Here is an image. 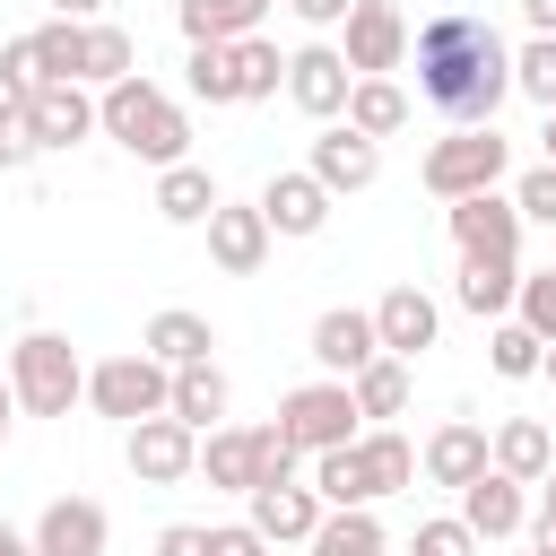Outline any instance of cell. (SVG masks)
<instances>
[{
  "label": "cell",
  "instance_id": "5b68a950",
  "mask_svg": "<svg viewBox=\"0 0 556 556\" xmlns=\"http://www.w3.org/2000/svg\"><path fill=\"white\" fill-rule=\"evenodd\" d=\"M200 478L226 486V495L287 486V478H295V452L278 443V426H217V434L200 443Z\"/></svg>",
  "mask_w": 556,
  "mask_h": 556
},
{
  "label": "cell",
  "instance_id": "836d02e7",
  "mask_svg": "<svg viewBox=\"0 0 556 556\" xmlns=\"http://www.w3.org/2000/svg\"><path fill=\"white\" fill-rule=\"evenodd\" d=\"M356 452L374 460V486H382V495H400V486L417 478V443H408V434H391V426H374V434H356Z\"/></svg>",
  "mask_w": 556,
  "mask_h": 556
},
{
  "label": "cell",
  "instance_id": "ee69618b",
  "mask_svg": "<svg viewBox=\"0 0 556 556\" xmlns=\"http://www.w3.org/2000/svg\"><path fill=\"white\" fill-rule=\"evenodd\" d=\"M156 556H208V530L200 521H165L156 530Z\"/></svg>",
  "mask_w": 556,
  "mask_h": 556
},
{
  "label": "cell",
  "instance_id": "603a6c76",
  "mask_svg": "<svg viewBox=\"0 0 556 556\" xmlns=\"http://www.w3.org/2000/svg\"><path fill=\"white\" fill-rule=\"evenodd\" d=\"M313 495H321V513L382 504V486H374V460H365L356 443H339V452H313Z\"/></svg>",
  "mask_w": 556,
  "mask_h": 556
},
{
  "label": "cell",
  "instance_id": "cb8c5ba5",
  "mask_svg": "<svg viewBox=\"0 0 556 556\" xmlns=\"http://www.w3.org/2000/svg\"><path fill=\"white\" fill-rule=\"evenodd\" d=\"M243 504H252V530H261L269 547H278V539H313V530H321V495H313V486H295V478H287V486H252Z\"/></svg>",
  "mask_w": 556,
  "mask_h": 556
},
{
  "label": "cell",
  "instance_id": "9a60e30c",
  "mask_svg": "<svg viewBox=\"0 0 556 556\" xmlns=\"http://www.w3.org/2000/svg\"><path fill=\"white\" fill-rule=\"evenodd\" d=\"M374 356H382V339H374V313H356V304H330V313L313 321V365H321L330 382L365 374Z\"/></svg>",
  "mask_w": 556,
  "mask_h": 556
},
{
  "label": "cell",
  "instance_id": "5bb4252c",
  "mask_svg": "<svg viewBox=\"0 0 556 556\" xmlns=\"http://www.w3.org/2000/svg\"><path fill=\"white\" fill-rule=\"evenodd\" d=\"M434 330H443V304L426 295V287H391L382 304H374V339H382V356H426L434 348Z\"/></svg>",
  "mask_w": 556,
  "mask_h": 556
},
{
  "label": "cell",
  "instance_id": "681fc988",
  "mask_svg": "<svg viewBox=\"0 0 556 556\" xmlns=\"http://www.w3.org/2000/svg\"><path fill=\"white\" fill-rule=\"evenodd\" d=\"M0 556H35V539H26V530H9V521H0Z\"/></svg>",
  "mask_w": 556,
  "mask_h": 556
},
{
  "label": "cell",
  "instance_id": "9f6ffc18",
  "mask_svg": "<svg viewBox=\"0 0 556 556\" xmlns=\"http://www.w3.org/2000/svg\"><path fill=\"white\" fill-rule=\"evenodd\" d=\"M530 556H539V547H530Z\"/></svg>",
  "mask_w": 556,
  "mask_h": 556
},
{
  "label": "cell",
  "instance_id": "ba28073f",
  "mask_svg": "<svg viewBox=\"0 0 556 556\" xmlns=\"http://www.w3.org/2000/svg\"><path fill=\"white\" fill-rule=\"evenodd\" d=\"M339 61H348V78H391V70L408 61V17H400L391 0H356Z\"/></svg>",
  "mask_w": 556,
  "mask_h": 556
},
{
  "label": "cell",
  "instance_id": "f5cc1de1",
  "mask_svg": "<svg viewBox=\"0 0 556 556\" xmlns=\"http://www.w3.org/2000/svg\"><path fill=\"white\" fill-rule=\"evenodd\" d=\"M539 139H547V165H556V113H547V130H539Z\"/></svg>",
  "mask_w": 556,
  "mask_h": 556
},
{
  "label": "cell",
  "instance_id": "277c9868",
  "mask_svg": "<svg viewBox=\"0 0 556 556\" xmlns=\"http://www.w3.org/2000/svg\"><path fill=\"white\" fill-rule=\"evenodd\" d=\"M513 174V139L486 122V130H452V139H434L426 148V165H417V182L452 208V200H469V191H495Z\"/></svg>",
  "mask_w": 556,
  "mask_h": 556
},
{
  "label": "cell",
  "instance_id": "ab89813d",
  "mask_svg": "<svg viewBox=\"0 0 556 556\" xmlns=\"http://www.w3.org/2000/svg\"><path fill=\"white\" fill-rule=\"evenodd\" d=\"M43 148H35V122H26V104L17 96H0V174H26Z\"/></svg>",
  "mask_w": 556,
  "mask_h": 556
},
{
  "label": "cell",
  "instance_id": "4fadbf2b",
  "mask_svg": "<svg viewBox=\"0 0 556 556\" xmlns=\"http://www.w3.org/2000/svg\"><path fill=\"white\" fill-rule=\"evenodd\" d=\"M208 261H217L226 278H252V269L269 261V217H261L252 200H217V208H208Z\"/></svg>",
  "mask_w": 556,
  "mask_h": 556
},
{
  "label": "cell",
  "instance_id": "f1b7e54d",
  "mask_svg": "<svg viewBox=\"0 0 556 556\" xmlns=\"http://www.w3.org/2000/svg\"><path fill=\"white\" fill-rule=\"evenodd\" d=\"M513 287H521V261H460V278H452L460 313H478V321H504L513 313Z\"/></svg>",
  "mask_w": 556,
  "mask_h": 556
},
{
  "label": "cell",
  "instance_id": "d6986e66",
  "mask_svg": "<svg viewBox=\"0 0 556 556\" xmlns=\"http://www.w3.org/2000/svg\"><path fill=\"white\" fill-rule=\"evenodd\" d=\"M26 122H35V148H78L96 130V96L78 78H52V87L26 96Z\"/></svg>",
  "mask_w": 556,
  "mask_h": 556
},
{
  "label": "cell",
  "instance_id": "f6af8a7d",
  "mask_svg": "<svg viewBox=\"0 0 556 556\" xmlns=\"http://www.w3.org/2000/svg\"><path fill=\"white\" fill-rule=\"evenodd\" d=\"M287 9H295L304 26H348V9H356V0H287Z\"/></svg>",
  "mask_w": 556,
  "mask_h": 556
},
{
  "label": "cell",
  "instance_id": "3957f363",
  "mask_svg": "<svg viewBox=\"0 0 556 556\" xmlns=\"http://www.w3.org/2000/svg\"><path fill=\"white\" fill-rule=\"evenodd\" d=\"M9 391L26 417H70V400H87V365L61 330H26L9 348Z\"/></svg>",
  "mask_w": 556,
  "mask_h": 556
},
{
  "label": "cell",
  "instance_id": "f546056e",
  "mask_svg": "<svg viewBox=\"0 0 556 556\" xmlns=\"http://www.w3.org/2000/svg\"><path fill=\"white\" fill-rule=\"evenodd\" d=\"M165 417H182L191 434H200V426L217 434V417H226V374H217V365H182V374L165 382Z\"/></svg>",
  "mask_w": 556,
  "mask_h": 556
},
{
  "label": "cell",
  "instance_id": "e0dca14e",
  "mask_svg": "<svg viewBox=\"0 0 556 556\" xmlns=\"http://www.w3.org/2000/svg\"><path fill=\"white\" fill-rule=\"evenodd\" d=\"M460 521H469V539L486 547V539H513V530H530V495H521V478H504V469H478L469 486H460Z\"/></svg>",
  "mask_w": 556,
  "mask_h": 556
},
{
  "label": "cell",
  "instance_id": "83f0119b",
  "mask_svg": "<svg viewBox=\"0 0 556 556\" xmlns=\"http://www.w3.org/2000/svg\"><path fill=\"white\" fill-rule=\"evenodd\" d=\"M208 208H217V182H208V165H165L156 174V217L165 226H208Z\"/></svg>",
  "mask_w": 556,
  "mask_h": 556
},
{
  "label": "cell",
  "instance_id": "44dd1931",
  "mask_svg": "<svg viewBox=\"0 0 556 556\" xmlns=\"http://www.w3.org/2000/svg\"><path fill=\"white\" fill-rule=\"evenodd\" d=\"M486 469H504V478L539 486V478L556 469V434H547L539 417H504V426L486 434Z\"/></svg>",
  "mask_w": 556,
  "mask_h": 556
},
{
  "label": "cell",
  "instance_id": "b9f144b4",
  "mask_svg": "<svg viewBox=\"0 0 556 556\" xmlns=\"http://www.w3.org/2000/svg\"><path fill=\"white\" fill-rule=\"evenodd\" d=\"M408 556H478V539H469V521H460V513H443V521H417Z\"/></svg>",
  "mask_w": 556,
  "mask_h": 556
},
{
  "label": "cell",
  "instance_id": "ac0fdd59",
  "mask_svg": "<svg viewBox=\"0 0 556 556\" xmlns=\"http://www.w3.org/2000/svg\"><path fill=\"white\" fill-rule=\"evenodd\" d=\"M252 208H261V217H269V235H295V243H304V235H321V226H330V191H321V182H313V174H304V165H295V174H269V182H261V200H252Z\"/></svg>",
  "mask_w": 556,
  "mask_h": 556
},
{
  "label": "cell",
  "instance_id": "bcb514c9",
  "mask_svg": "<svg viewBox=\"0 0 556 556\" xmlns=\"http://www.w3.org/2000/svg\"><path fill=\"white\" fill-rule=\"evenodd\" d=\"M52 17H70V26H96V17H104V0H52Z\"/></svg>",
  "mask_w": 556,
  "mask_h": 556
},
{
  "label": "cell",
  "instance_id": "4dcf8cb0",
  "mask_svg": "<svg viewBox=\"0 0 556 556\" xmlns=\"http://www.w3.org/2000/svg\"><path fill=\"white\" fill-rule=\"evenodd\" d=\"M226 52H235V104H261V96L287 87V52H278L269 35H243V43H226Z\"/></svg>",
  "mask_w": 556,
  "mask_h": 556
},
{
  "label": "cell",
  "instance_id": "6da1fadb",
  "mask_svg": "<svg viewBox=\"0 0 556 556\" xmlns=\"http://www.w3.org/2000/svg\"><path fill=\"white\" fill-rule=\"evenodd\" d=\"M408 70H417V96L452 122V130H486L495 104L513 96V43L478 17V9H443L408 35Z\"/></svg>",
  "mask_w": 556,
  "mask_h": 556
},
{
  "label": "cell",
  "instance_id": "7c38bea8",
  "mask_svg": "<svg viewBox=\"0 0 556 556\" xmlns=\"http://www.w3.org/2000/svg\"><path fill=\"white\" fill-rule=\"evenodd\" d=\"M348 61H339V43H304V52H287V96H295V113H313V122H339L348 113Z\"/></svg>",
  "mask_w": 556,
  "mask_h": 556
},
{
  "label": "cell",
  "instance_id": "2e32d148",
  "mask_svg": "<svg viewBox=\"0 0 556 556\" xmlns=\"http://www.w3.org/2000/svg\"><path fill=\"white\" fill-rule=\"evenodd\" d=\"M417 469H426V486H452V495H460V486L486 469V426H478V417H443V426L417 443Z\"/></svg>",
  "mask_w": 556,
  "mask_h": 556
},
{
  "label": "cell",
  "instance_id": "1f68e13d",
  "mask_svg": "<svg viewBox=\"0 0 556 556\" xmlns=\"http://www.w3.org/2000/svg\"><path fill=\"white\" fill-rule=\"evenodd\" d=\"M304 556H382V521H374V504H356V513H321V530L304 539Z\"/></svg>",
  "mask_w": 556,
  "mask_h": 556
},
{
  "label": "cell",
  "instance_id": "8fae6325",
  "mask_svg": "<svg viewBox=\"0 0 556 556\" xmlns=\"http://www.w3.org/2000/svg\"><path fill=\"white\" fill-rule=\"evenodd\" d=\"M200 469V434L182 426V417H139L130 426V478L139 486H174V478H191Z\"/></svg>",
  "mask_w": 556,
  "mask_h": 556
},
{
  "label": "cell",
  "instance_id": "db71d44e",
  "mask_svg": "<svg viewBox=\"0 0 556 556\" xmlns=\"http://www.w3.org/2000/svg\"><path fill=\"white\" fill-rule=\"evenodd\" d=\"M539 374H547V382H556V348H547V356H539Z\"/></svg>",
  "mask_w": 556,
  "mask_h": 556
},
{
  "label": "cell",
  "instance_id": "11a10c76",
  "mask_svg": "<svg viewBox=\"0 0 556 556\" xmlns=\"http://www.w3.org/2000/svg\"><path fill=\"white\" fill-rule=\"evenodd\" d=\"M547 269H556V261H547Z\"/></svg>",
  "mask_w": 556,
  "mask_h": 556
},
{
  "label": "cell",
  "instance_id": "4316f807",
  "mask_svg": "<svg viewBox=\"0 0 556 556\" xmlns=\"http://www.w3.org/2000/svg\"><path fill=\"white\" fill-rule=\"evenodd\" d=\"M348 130L374 139V148H382L391 130H408V87H400V78H356V87H348Z\"/></svg>",
  "mask_w": 556,
  "mask_h": 556
},
{
  "label": "cell",
  "instance_id": "52a82bcc",
  "mask_svg": "<svg viewBox=\"0 0 556 556\" xmlns=\"http://www.w3.org/2000/svg\"><path fill=\"white\" fill-rule=\"evenodd\" d=\"M165 365L156 356H104V365H87V408L96 417H113V426H139V417H165Z\"/></svg>",
  "mask_w": 556,
  "mask_h": 556
},
{
  "label": "cell",
  "instance_id": "60d3db41",
  "mask_svg": "<svg viewBox=\"0 0 556 556\" xmlns=\"http://www.w3.org/2000/svg\"><path fill=\"white\" fill-rule=\"evenodd\" d=\"M513 208H521V226H530V217H539V226H556V165H547V156L513 182Z\"/></svg>",
  "mask_w": 556,
  "mask_h": 556
},
{
  "label": "cell",
  "instance_id": "d4e9b609",
  "mask_svg": "<svg viewBox=\"0 0 556 556\" xmlns=\"http://www.w3.org/2000/svg\"><path fill=\"white\" fill-rule=\"evenodd\" d=\"M261 9L269 0H174V26L191 43H243V35H261Z\"/></svg>",
  "mask_w": 556,
  "mask_h": 556
},
{
  "label": "cell",
  "instance_id": "9c48e42d",
  "mask_svg": "<svg viewBox=\"0 0 556 556\" xmlns=\"http://www.w3.org/2000/svg\"><path fill=\"white\" fill-rule=\"evenodd\" d=\"M452 252H460V261H513V252H521V208H513L504 191L452 200Z\"/></svg>",
  "mask_w": 556,
  "mask_h": 556
},
{
  "label": "cell",
  "instance_id": "f907efd6",
  "mask_svg": "<svg viewBox=\"0 0 556 556\" xmlns=\"http://www.w3.org/2000/svg\"><path fill=\"white\" fill-rule=\"evenodd\" d=\"M9 417H17V391H9V374H0V443H9Z\"/></svg>",
  "mask_w": 556,
  "mask_h": 556
},
{
  "label": "cell",
  "instance_id": "484cf974",
  "mask_svg": "<svg viewBox=\"0 0 556 556\" xmlns=\"http://www.w3.org/2000/svg\"><path fill=\"white\" fill-rule=\"evenodd\" d=\"M139 70V43L113 26V17H96V26H78V87H113V78H130Z\"/></svg>",
  "mask_w": 556,
  "mask_h": 556
},
{
  "label": "cell",
  "instance_id": "ffe728a7",
  "mask_svg": "<svg viewBox=\"0 0 556 556\" xmlns=\"http://www.w3.org/2000/svg\"><path fill=\"white\" fill-rule=\"evenodd\" d=\"M304 174L339 200V191H365V182L382 174V148H374V139H356V130L339 122V130H321V139H313V165H304Z\"/></svg>",
  "mask_w": 556,
  "mask_h": 556
},
{
  "label": "cell",
  "instance_id": "c3c4849f",
  "mask_svg": "<svg viewBox=\"0 0 556 556\" xmlns=\"http://www.w3.org/2000/svg\"><path fill=\"white\" fill-rule=\"evenodd\" d=\"M530 547H539V556H556V513H539V521H530Z\"/></svg>",
  "mask_w": 556,
  "mask_h": 556
},
{
  "label": "cell",
  "instance_id": "f35d334b",
  "mask_svg": "<svg viewBox=\"0 0 556 556\" xmlns=\"http://www.w3.org/2000/svg\"><path fill=\"white\" fill-rule=\"evenodd\" d=\"M26 43H35V78H43V87H52V78H78V26H70V17L35 26Z\"/></svg>",
  "mask_w": 556,
  "mask_h": 556
},
{
  "label": "cell",
  "instance_id": "7402d4cb",
  "mask_svg": "<svg viewBox=\"0 0 556 556\" xmlns=\"http://www.w3.org/2000/svg\"><path fill=\"white\" fill-rule=\"evenodd\" d=\"M208 348H217V330H208L200 313H182V304H165V313L139 330V356H156L165 374H182V365H208Z\"/></svg>",
  "mask_w": 556,
  "mask_h": 556
},
{
  "label": "cell",
  "instance_id": "7bdbcfd3",
  "mask_svg": "<svg viewBox=\"0 0 556 556\" xmlns=\"http://www.w3.org/2000/svg\"><path fill=\"white\" fill-rule=\"evenodd\" d=\"M208 556H269V539L252 521H226V530H208Z\"/></svg>",
  "mask_w": 556,
  "mask_h": 556
},
{
  "label": "cell",
  "instance_id": "d6a6232c",
  "mask_svg": "<svg viewBox=\"0 0 556 556\" xmlns=\"http://www.w3.org/2000/svg\"><path fill=\"white\" fill-rule=\"evenodd\" d=\"M348 400H356V417H400L408 408V365L400 356H374L365 374H348Z\"/></svg>",
  "mask_w": 556,
  "mask_h": 556
},
{
  "label": "cell",
  "instance_id": "30bf717a",
  "mask_svg": "<svg viewBox=\"0 0 556 556\" xmlns=\"http://www.w3.org/2000/svg\"><path fill=\"white\" fill-rule=\"evenodd\" d=\"M26 539H35V556H104L113 547V521H104L96 495H52Z\"/></svg>",
  "mask_w": 556,
  "mask_h": 556
},
{
  "label": "cell",
  "instance_id": "816d5d0a",
  "mask_svg": "<svg viewBox=\"0 0 556 556\" xmlns=\"http://www.w3.org/2000/svg\"><path fill=\"white\" fill-rule=\"evenodd\" d=\"M539 486H547V504H539V513H556V469H547V478H539Z\"/></svg>",
  "mask_w": 556,
  "mask_h": 556
},
{
  "label": "cell",
  "instance_id": "74e56055",
  "mask_svg": "<svg viewBox=\"0 0 556 556\" xmlns=\"http://www.w3.org/2000/svg\"><path fill=\"white\" fill-rule=\"evenodd\" d=\"M513 87H521L530 104H547V113H556V35H530V43L513 52Z\"/></svg>",
  "mask_w": 556,
  "mask_h": 556
},
{
  "label": "cell",
  "instance_id": "8992f818",
  "mask_svg": "<svg viewBox=\"0 0 556 556\" xmlns=\"http://www.w3.org/2000/svg\"><path fill=\"white\" fill-rule=\"evenodd\" d=\"M278 443L304 460V452H339V443H356V400H348V382H295L287 400H278Z\"/></svg>",
  "mask_w": 556,
  "mask_h": 556
},
{
  "label": "cell",
  "instance_id": "d590c367",
  "mask_svg": "<svg viewBox=\"0 0 556 556\" xmlns=\"http://www.w3.org/2000/svg\"><path fill=\"white\" fill-rule=\"evenodd\" d=\"M513 321H521L539 348H556V269H530V278L513 287Z\"/></svg>",
  "mask_w": 556,
  "mask_h": 556
},
{
  "label": "cell",
  "instance_id": "7a4b0ae2",
  "mask_svg": "<svg viewBox=\"0 0 556 556\" xmlns=\"http://www.w3.org/2000/svg\"><path fill=\"white\" fill-rule=\"evenodd\" d=\"M96 130H104L113 148H130L139 165H156V174L191 156V122H182V104H174L156 78H139V70L113 78V87L96 96Z\"/></svg>",
  "mask_w": 556,
  "mask_h": 556
},
{
  "label": "cell",
  "instance_id": "8d00e7d4",
  "mask_svg": "<svg viewBox=\"0 0 556 556\" xmlns=\"http://www.w3.org/2000/svg\"><path fill=\"white\" fill-rule=\"evenodd\" d=\"M182 78H191V96H200V104H235V52H226V43H191Z\"/></svg>",
  "mask_w": 556,
  "mask_h": 556
},
{
  "label": "cell",
  "instance_id": "e575fe53",
  "mask_svg": "<svg viewBox=\"0 0 556 556\" xmlns=\"http://www.w3.org/2000/svg\"><path fill=\"white\" fill-rule=\"evenodd\" d=\"M539 356H547V348H539V339H530V330H521L513 313H504V321L486 330V365H495L504 382H530V374H539Z\"/></svg>",
  "mask_w": 556,
  "mask_h": 556
},
{
  "label": "cell",
  "instance_id": "7dc6e473",
  "mask_svg": "<svg viewBox=\"0 0 556 556\" xmlns=\"http://www.w3.org/2000/svg\"><path fill=\"white\" fill-rule=\"evenodd\" d=\"M521 17H530V35H556V0H521Z\"/></svg>",
  "mask_w": 556,
  "mask_h": 556
}]
</instances>
